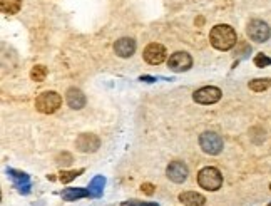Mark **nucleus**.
<instances>
[{
    "mask_svg": "<svg viewBox=\"0 0 271 206\" xmlns=\"http://www.w3.org/2000/svg\"><path fill=\"white\" fill-rule=\"evenodd\" d=\"M22 7V0H0V8H2L3 14L7 16H13L20 10Z\"/></svg>",
    "mask_w": 271,
    "mask_h": 206,
    "instance_id": "nucleus-17",
    "label": "nucleus"
},
{
    "mask_svg": "<svg viewBox=\"0 0 271 206\" xmlns=\"http://www.w3.org/2000/svg\"><path fill=\"white\" fill-rule=\"evenodd\" d=\"M144 60L147 62V64L151 66H159L161 62L166 60V49L164 46L161 44H156V42H153V44H149L144 49Z\"/></svg>",
    "mask_w": 271,
    "mask_h": 206,
    "instance_id": "nucleus-8",
    "label": "nucleus"
},
{
    "mask_svg": "<svg viewBox=\"0 0 271 206\" xmlns=\"http://www.w3.org/2000/svg\"><path fill=\"white\" fill-rule=\"evenodd\" d=\"M268 206H271V203H270V204H268Z\"/></svg>",
    "mask_w": 271,
    "mask_h": 206,
    "instance_id": "nucleus-26",
    "label": "nucleus"
},
{
    "mask_svg": "<svg viewBox=\"0 0 271 206\" xmlns=\"http://www.w3.org/2000/svg\"><path fill=\"white\" fill-rule=\"evenodd\" d=\"M166 174H168V178L173 181V183H184L189 171H188V166L184 164L183 161H173L169 162L168 170H166Z\"/></svg>",
    "mask_w": 271,
    "mask_h": 206,
    "instance_id": "nucleus-10",
    "label": "nucleus"
},
{
    "mask_svg": "<svg viewBox=\"0 0 271 206\" xmlns=\"http://www.w3.org/2000/svg\"><path fill=\"white\" fill-rule=\"evenodd\" d=\"M246 34H248V37H250L251 40H255V42H258V44H261V42H266V40L270 39L271 30H270L268 24L256 18V20H251L248 24Z\"/></svg>",
    "mask_w": 271,
    "mask_h": 206,
    "instance_id": "nucleus-5",
    "label": "nucleus"
},
{
    "mask_svg": "<svg viewBox=\"0 0 271 206\" xmlns=\"http://www.w3.org/2000/svg\"><path fill=\"white\" fill-rule=\"evenodd\" d=\"M65 100H67L69 108L75 109V111H79V109H82L85 106V96L82 90L77 88L67 89V92H65Z\"/></svg>",
    "mask_w": 271,
    "mask_h": 206,
    "instance_id": "nucleus-13",
    "label": "nucleus"
},
{
    "mask_svg": "<svg viewBox=\"0 0 271 206\" xmlns=\"http://www.w3.org/2000/svg\"><path fill=\"white\" fill-rule=\"evenodd\" d=\"M193 99L198 104H215L221 99V89L215 88V86H206V88L198 89L193 94Z\"/></svg>",
    "mask_w": 271,
    "mask_h": 206,
    "instance_id": "nucleus-7",
    "label": "nucleus"
},
{
    "mask_svg": "<svg viewBox=\"0 0 271 206\" xmlns=\"http://www.w3.org/2000/svg\"><path fill=\"white\" fill-rule=\"evenodd\" d=\"M45 76H47V67L45 66L37 64V66L32 67V70H30V79L32 80H35V82H42V80L45 79Z\"/></svg>",
    "mask_w": 271,
    "mask_h": 206,
    "instance_id": "nucleus-19",
    "label": "nucleus"
},
{
    "mask_svg": "<svg viewBox=\"0 0 271 206\" xmlns=\"http://www.w3.org/2000/svg\"><path fill=\"white\" fill-rule=\"evenodd\" d=\"M99 146H101V141H99V138L92 132L80 134L77 141H75V148H77L80 152H94L99 150Z\"/></svg>",
    "mask_w": 271,
    "mask_h": 206,
    "instance_id": "nucleus-9",
    "label": "nucleus"
},
{
    "mask_svg": "<svg viewBox=\"0 0 271 206\" xmlns=\"http://www.w3.org/2000/svg\"><path fill=\"white\" fill-rule=\"evenodd\" d=\"M141 191L142 193H146V194H153L154 193V184H151V183H142L141 186Z\"/></svg>",
    "mask_w": 271,
    "mask_h": 206,
    "instance_id": "nucleus-24",
    "label": "nucleus"
},
{
    "mask_svg": "<svg viewBox=\"0 0 271 206\" xmlns=\"http://www.w3.org/2000/svg\"><path fill=\"white\" fill-rule=\"evenodd\" d=\"M179 201L184 206H204L206 198L203 194L196 193V191H184L179 194Z\"/></svg>",
    "mask_w": 271,
    "mask_h": 206,
    "instance_id": "nucleus-14",
    "label": "nucleus"
},
{
    "mask_svg": "<svg viewBox=\"0 0 271 206\" xmlns=\"http://www.w3.org/2000/svg\"><path fill=\"white\" fill-rule=\"evenodd\" d=\"M121 206H159L158 203H153V201H141V200H127L122 201Z\"/></svg>",
    "mask_w": 271,
    "mask_h": 206,
    "instance_id": "nucleus-21",
    "label": "nucleus"
},
{
    "mask_svg": "<svg viewBox=\"0 0 271 206\" xmlns=\"http://www.w3.org/2000/svg\"><path fill=\"white\" fill-rule=\"evenodd\" d=\"M84 173V170H72V171H60V176H59V180L62 181L64 184H67V183H70L72 180H75L77 176H80Z\"/></svg>",
    "mask_w": 271,
    "mask_h": 206,
    "instance_id": "nucleus-20",
    "label": "nucleus"
},
{
    "mask_svg": "<svg viewBox=\"0 0 271 206\" xmlns=\"http://www.w3.org/2000/svg\"><path fill=\"white\" fill-rule=\"evenodd\" d=\"M198 184L206 191H218L223 184V174L213 166L203 168L198 173Z\"/></svg>",
    "mask_w": 271,
    "mask_h": 206,
    "instance_id": "nucleus-2",
    "label": "nucleus"
},
{
    "mask_svg": "<svg viewBox=\"0 0 271 206\" xmlns=\"http://www.w3.org/2000/svg\"><path fill=\"white\" fill-rule=\"evenodd\" d=\"M104 184H106V178H104V176H96V178H92V181L89 183L90 196H92V198H101Z\"/></svg>",
    "mask_w": 271,
    "mask_h": 206,
    "instance_id": "nucleus-16",
    "label": "nucleus"
},
{
    "mask_svg": "<svg viewBox=\"0 0 271 206\" xmlns=\"http://www.w3.org/2000/svg\"><path fill=\"white\" fill-rule=\"evenodd\" d=\"M193 66V59L188 52H174V54L169 56L168 59V67L174 72H184V70H189Z\"/></svg>",
    "mask_w": 271,
    "mask_h": 206,
    "instance_id": "nucleus-6",
    "label": "nucleus"
},
{
    "mask_svg": "<svg viewBox=\"0 0 271 206\" xmlns=\"http://www.w3.org/2000/svg\"><path fill=\"white\" fill-rule=\"evenodd\" d=\"M114 52H116V56L122 57V59L131 57L136 52V40L131 39V37H121L114 44Z\"/></svg>",
    "mask_w": 271,
    "mask_h": 206,
    "instance_id": "nucleus-11",
    "label": "nucleus"
},
{
    "mask_svg": "<svg viewBox=\"0 0 271 206\" xmlns=\"http://www.w3.org/2000/svg\"><path fill=\"white\" fill-rule=\"evenodd\" d=\"M255 66L256 67H266V66H271V59L268 56L265 54H258L255 57Z\"/></svg>",
    "mask_w": 271,
    "mask_h": 206,
    "instance_id": "nucleus-22",
    "label": "nucleus"
},
{
    "mask_svg": "<svg viewBox=\"0 0 271 206\" xmlns=\"http://www.w3.org/2000/svg\"><path fill=\"white\" fill-rule=\"evenodd\" d=\"M57 162H59V164H62V166H67V164L72 162V156H70L69 152H62V154L57 158Z\"/></svg>",
    "mask_w": 271,
    "mask_h": 206,
    "instance_id": "nucleus-23",
    "label": "nucleus"
},
{
    "mask_svg": "<svg viewBox=\"0 0 271 206\" xmlns=\"http://www.w3.org/2000/svg\"><path fill=\"white\" fill-rule=\"evenodd\" d=\"M7 174L13 180V183H15V186L22 194H27L30 191V178H28V174L22 173V171L12 170V168L7 170Z\"/></svg>",
    "mask_w": 271,
    "mask_h": 206,
    "instance_id": "nucleus-12",
    "label": "nucleus"
},
{
    "mask_svg": "<svg viewBox=\"0 0 271 206\" xmlns=\"http://www.w3.org/2000/svg\"><path fill=\"white\" fill-rule=\"evenodd\" d=\"M62 106V98L55 90H45L35 99V109L42 114H54Z\"/></svg>",
    "mask_w": 271,
    "mask_h": 206,
    "instance_id": "nucleus-3",
    "label": "nucleus"
},
{
    "mask_svg": "<svg viewBox=\"0 0 271 206\" xmlns=\"http://www.w3.org/2000/svg\"><path fill=\"white\" fill-rule=\"evenodd\" d=\"M209 40H211V46L218 50H230L236 46L238 37L231 26L218 24L209 32Z\"/></svg>",
    "mask_w": 271,
    "mask_h": 206,
    "instance_id": "nucleus-1",
    "label": "nucleus"
},
{
    "mask_svg": "<svg viewBox=\"0 0 271 206\" xmlns=\"http://www.w3.org/2000/svg\"><path fill=\"white\" fill-rule=\"evenodd\" d=\"M270 190H271V184H270Z\"/></svg>",
    "mask_w": 271,
    "mask_h": 206,
    "instance_id": "nucleus-25",
    "label": "nucleus"
},
{
    "mask_svg": "<svg viewBox=\"0 0 271 206\" xmlns=\"http://www.w3.org/2000/svg\"><path fill=\"white\" fill-rule=\"evenodd\" d=\"M199 146L206 154L216 156L223 151V138L213 131H206L199 136Z\"/></svg>",
    "mask_w": 271,
    "mask_h": 206,
    "instance_id": "nucleus-4",
    "label": "nucleus"
},
{
    "mask_svg": "<svg viewBox=\"0 0 271 206\" xmlns=\"http://www.w3.org/2000/svg\"><path fill=\"white\" fill-rule=\"evenodd\" d=\"M60 196H62L64 201H77L80 198L90 196V191L84 188H65L62 193H60Z\"/></svg>",
    "mask_w": 271,
    "mask_h": 206,
    "instance_id": "nucleus-15",
    "label": "nucleus"
},
{
    "mask_svg": "<svg viewBox=\"0 0 271 206\" xmlns=\"http://www.w3.org/2000/svg\"><path fill=\"white\" fill-rule=\"evenodd\" d=\"M271 88V78H263V79H253L250 80V89L255 92H263V90Z\"/></svg>",
    "mask_w": 271,
    "mask_h": 206,
    "instance_id": "nucleus-18",
    "label": "nucleus"
}]
</instances>
